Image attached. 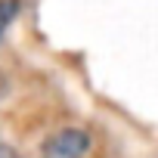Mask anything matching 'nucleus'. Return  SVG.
Here are the masks:
<instances>
[{
    "mask_svg": "<svg viewBox=\"0 0 158 158\" xmlns=\"http://www.w3.org/2000/svg\"><path fill=\"white\" fill-rule=\"evenodd\" d=\"M10 93H13V81H10V74H6L3 68H0V102H3Z\"/></svg>",
    "mask_w": 158,
    "mask_h": 158,
    "instance_id": "obj_3",
    "label": "nucleus"
},
{
    "mask_svg": "<svg viewBox=\"0 0 158 158\" xmlns=\"http://www.w3.org/2000/svg\"><path fill=\"white\" fill-rule=\"evenodd\" d=\"M0 158H22V155H19L10 143H0Z\"/></svg>",
    "mask_w": 158,
    "mask_h": 158,
    "instance_id": "obj_4",
    "label": "nucleus"
},
{
    "mask_svg": "<svg viewBox=\"0 0 158 158\" xmlns=\"http://www.w3.org/2000/svg\"><path fill=\"white\" fill-rule=\"evenodd\" d=\"M22 0H0V44L10 34V28L16 25V19L22 16Z\"/></svg>",
    "mask_w": 158,
    "mask_h": 158,
    "instance_id": "obj_2",
    "label": "nucleus"
},
{
    "mask_svg": "<svg viewBox=\"0 0 158 158\" xmlns=\"http://www.w3.org/2000/svg\"><path fill=\"white\" fill-rule=\"evenodd\" d=\"M93 149V136L84 127H59L40 143L37 158H87Z\"/></svg>",
    "mask_w": 158,
    "mask_h": 158,
    "instance_id": "obj_1",
    "label": "nucleus"
}]
</instances>
